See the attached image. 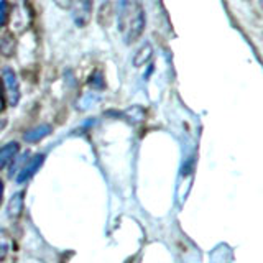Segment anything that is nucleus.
I'll use <instances>...</instances> for the list:
<instances>
[{
  "label": "nucleus",
  "instance_id": "14",
  "mask_svg": "<svg viewBox=\"0 0 263 263\" xmlns=\"http://www.w3.org/2000/svg\"><path fill=\"white\" fill-rule=\"evenodd\" d=\"M2 197H4V181L0 179V204H2Z\"/></svg>",
  "mask_w": 263,
  "mask_h": 263
},
{
  "label": "nucleus",
  "instance_id": "6",
  "mask_svg": "<svg viewBox=\"0 0 263 263\" xmlns=\"http://www.w3.org/2000/svg\"><path fill=\"white\" fill-rule=\"evenodd\" d=\"M16 51V38L13 33L5 31L0 35V54L5 58H12Z\"/></svg>",
  "mask_w": 263,
  "mask_h": 263
},
{
  "label": "nucleus",
  "instance_id": "8",
  "mask_svg": "<svg viewBox=\"0 0 263 263\" xmlns=\"http://www.w3.org/2000/svg\"><path fill=\"white\" fill-rule=\"evenodd\" d=\"M25 194L23 193H16L15 196H12V199L8 201L7 205V214L10 219H18L23 214V205H25Z\"/></svg>",
  "mask_w": 263,
  "mask_h": 263
},
{
  "label": "nucleus",
  "instance_id": "15",
  "mask_svg": "<svg viewBox=\"0 0 263 263\" xmlns=\"http://www.w3.org/2000/svg\"><path fill=\"white\" fill-rule=\"evenodd\" d=\"M5 123H7V122H5V120H4V122H2V123H0V128H2V127H4V125H5Z\"/></svg>",
  "mask_w": 263,
  "mask_h": 263
},
{
  "label": "nucleus",
  "instance_id": "10",
  "mask_svg": "<svg viewBox=\"0 0 263 263\" xmlns=\"http://www.w3.org/2000/svg\"><path fill=\"white\" fill-rule=\"evenodd\" d=\"M153 56V48L150 43H145L143 46H140L137 49V53L134 56V66L135 68H142V66H145L148 61L152 60Z\"/></svg>",
  "mask_w": 263,
  "mask_h": 263
},
{
  "label": "nucleus",
  "instance_id": "5",
  "mask_svg": "<svg viewBox=\"0 0 263 263\" xmlns=\"http://www.w3.org/2000/svg\"><path fill=\"white\" fill-rule=\"evenodd\" d=\"M20 152V145L16 142L5 143L0 148V171L5 170L8 164H12L16 158V155Z\"/></svg>",
  "mask_w": 263,
  "mask_h": 263
},
{
  "label": "nucleus",
  "instance_id": "11",
  "mask_svg": "<svg viewBox=\"0 0 263 263\" xmlns=\"http://www.w3.org/2000/svg\"><path fill=\"white\" fill-rule=\"evenodd\" d=\"M12 245H13V240H12L10 232L2 229L0 230V261H4L8 257V253L12 252Z\"/></svg>",
  "mask_w": 263,
  "mask_h": 263
},
{
  "label": "nucleus",
  "instance_id": "12",
  "mask_svg": "<svg viewBox=\"0 0 263 263\" xmlns=\"http://www.w3.org/2000/svg\"><path fill=\"white\" fill-rule=\"evenodd\" d=\"M8 16H10V5L7 2H0V28H4L7 25Z\"/></svg>",
  "mask_w": 263,
  "mask_h": 263
},
{
  "label": "nucleus",
  "instance_id": "4",
  "mask_svg": "<svg viewBox=\"0 0 263 263\" xmlns=\"http://www.w3.org/2000/svg\"><path fill=\"white\" fill-rule=\"evenodd\" d=\"M90 13H92V4L90 2H79L74 4L72 16L78 27H86L90 20Z\"/></svg>",
  "mask_w": 263,
  "mask_h": 263
},
{
  "label": "nucleus",
  "instance_id": "1",
  "mask_svg": "<svg viewBox=\"0 0 263 263\" xmlns=\"http://www.w3.org/2000/svg\"><path fill=\"white\" fill-rule=\"evenodd\" d=\"M146 25L143 5L134 0L122 2L119 7V30L127 45L135 43L142 36Z\"/></svg>",
  "mask_w": 263,
  "mask_h": 263
},
{
  "label": "nucleus",
  "instance_id": "7",
  "mask_svg": "<svg viewBox=\"0 0 263 263\" xmlns=\"http://www.w3.org/2000/svg\"><path fill=\"white\" fill-rule=\"evenodd\" d=\"M115 4L112 2H105L101 5V8H99V13H97V22L101 27H109V25L114 22L115 18Z\"/></svg>",
  "mask_w": 263,
  "mask_h": 263
},
{
  "label": "nucleus",
  "instance_id": "2",
  "mask_svg": "<svg viewBox=\"0 0 263 263\" xmlns=\"http://www.w3.org/2000/svg\"><path fill=\"white\" fill-rule=\"evenodd\" d=\"M2 86H4V92H5V99L8 101L12 107H15L20 101V82L18 78L13 69L5 68L4 74H2Z\"/></svg>",
  "mask_w": 263,
  "mask_h": 263
},
{
  "label": "nucleus",
  "instance_id": "13",
  "mask_svg": "<svg viewBox=\"0 0 263 263\" xmlns=\"http://www.w3.org/2000/svg\"><path fill=\"white\" fill-rule=\"evenodd\" d=\"M4 109H5V92H4L2 81H0V114L4 112Z\"/></svg>",
  "mask_w": 263,
  "mask_h": 263
},
{
  "label": "nucleus",
  "instance_id": "9",
  "mask_svg": "<svg viewBox=\"0 0 263 263\" xmlns=\"http://www.w3.org/2000/svg\"><path fill=\"white\" fill-rule=\"evenodd\" d=\"M51 130H53L51 125H38L35 128H31L30 132H27V134L23 135V138L27 140L28 143H36L51 134Z\"/></svg>",
  "mask_w": 263,
  "mask_h": 263
},
{
  "label": "nucleus",
  "instance_id": "3",
  "mask_svg": "<svg viewBox=\"0 0 263 263\" xmlns=\"http://www.w3.org/2000/svg\"><path fill=\"white\" fill-rule=\"evenodd\" d=\"M43 161H45V155H43V153H40V155H35V156H33V158L18 171V176H16V183H18V184H23L25 181H28V179L40 170V166L43 164Z\"/></svg>",
  "mask_w": 263,
  "mask_h": 263
}]
</instances>
